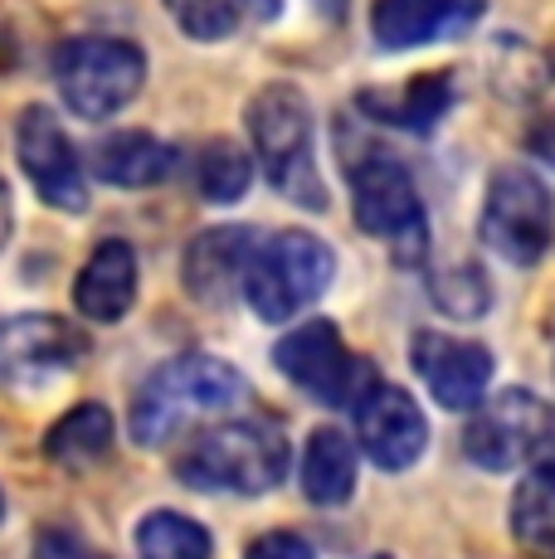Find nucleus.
<instances>
[{
    "instance_id": "1",
    "label": "nucleus",
    "mask_w": 555,
    "mask_h": 559,
    "mask_svg": "<svg viewBox=\"0 0 555 559\" xmlns=\"http://www.w3.org/2000/svg\"><path fill=\"white\" fill-rule=\"evenodd\" d=\"M244 400V374L229 360L205 356V350H186V356L156 365L146 384L132 394V418L127 433L137 448H162L196 414H220Z\"/></svg>"
},
{
    "instance_id": "2",
    "label": "nucleus",
    "mask_w": 555,
    "mask_h": 559,
    "mask_svg": "<svg viewBox=\"0 0 555 559\" xmlns=\"http://www.w3.org/2000/svg\"><path fill=\"white\" fill-rule=\"evenodd\" d=\"M293 467L283 428L269 418H229L200 433L176 457V477L196 491H224V497H263Z\"/></svg>"
},
{
    "instance_id": "3",
    "label": "nucleus",
    "mask_w": 555,
    "mask_h": 559,
    "mask_svg": "<svg viewBox=\"0 0 555 559\" xmlns=\"http://www.w3.org/2000/svg\"><path fill=\"white\" fill-rule=\"evenodd\" d=\"M249 142L263 176L283 200L303 210H327V186L312 152V107L297 83H269L249 98Z\"/></svg>"
},
{
    "instance_id": "4",
    "label": "nucleus",
    "mask_w": 555,
    "mask_h": 559,
    "mask_svg": "<svg viewBox=\"0 0 555 559\" xmlns=\"http://www.w3.org/2000/svg\"><path fill=\"white\" fill-rule=\"evenodd\" d=\"M332 273H336L332 243H322L307 229H283L249 253L239 283L253 317L278 326V321H293L297 311L312 307L332 287Z\"/></svg>"
},
{
    "instance_id": "5",
    "label": "nucleus",
    "mask_w": 555,
    "mask_h": 559,
    "mask_svg": "<svg viewBox=\"0 0 555 559\" xmlns=\"http://www.w3.org/2000/svg\"><path fill=\"white\" fill-rule=\"evenodd\" d=\"M55 83H59V98L69 103V112L103 122V117L122 112L142 93L146 53L132 39H117V35L63 39L55 53Z\"/></svg>"
},
{
    "instance_id": "6",
    "label": "nucleus",
    "mask_w": 555,
    "mask_h": 559,
    "mask_svg": "<svg viewBox=\"0 0 555 559\" xmlns=\"http://www.w3.org/2000/svg\"><path fill=\"white\" fill-rule=\"evenodd\" d=\"M487 253L511 267H536L555 243V195L551 186L527 166H501L487 180L483 214H477Z\"/></svg>"
},
{
    "instance_id": "7",
    "label": "nucleus",
    "mask_w": 555,
    "mask_h": 559,
    "mask_svg": "<svg viewBox=\"0 0 555 559\" xmlns=\"http://www.w3.org/2000/svg\"><path fill=\"white\" fill-rule=\"evenodd\" d=\"M351 210L356 224L370 239L390 243L400 263L424 258L429 243V219H424V200L414 190V176L400 156L390 152H366L351 160Z\"/></svg>"
},
{
    "instance_id": "8",
    "label": "nucleus",
    "mask_w": 555,
    "mask_h": 559,
    "mask_svg": "<svg viewBox=\"0 0 555 559\" xmlns=\"http://www.w3.org/2000/svg\"><path fill=\"white\" fill-rule=\"evenodd\" d=\"M273 365L322 408H356V400L380 380L370 360L346 350L336 321H307L273 346Z\"/></svg>"
},
{
    "instance_id": "9",
    "label": "nucleus",
    "mask_w": 555,
    "mask_h": 559,
    "mask_svg": "<svg viewBox=\"0 0 555 559\" xmlns=\"http://www.w3.org/2000/svg\"><path fill=\"white\" fill-rule=\"evenodd\" d=\"M555 443V408L531 390H501L497 400L477 404L468 418L463 453L483 472H511L546 457Z\"/></svg>"
},
{
    "instance_id": "10",
    "label": "nucleus",
    "mask_w": 555,
    "mask_h": 559,
    "mask_svg": "<svg viewBox=\"0 0 555 559\" xmlns=\"http://www.w3.org/2000/svg\"><path fill=\"white\" fill-rule=\"evenodd\" d=\"M15 156H20V170L29 176V186H35V195L49 210H63V214L88 210V186H83L79 152H73L69 132L59 127V117L49 107H25L20 112Z\"/></svg>"
},
{
    "instance_id": "11",
    "label": "nucleus",
    "mask_w": 555,
    "mask_h": 559,
    "mask_svg": "<svg viewBox=\"0 0 555 559\" xmlns=\"http://www.w3.org/2000/svg\"><path fill=\"white\" fill-rule=\"evenodd\" d=\"M356 433H361V448L366 457L376 462L380 472H404L424 457L429 448V418L424 408L410 400V390L400 384H386L376 380L366 394L356 400Z\"/></svg>"
},
{
    "instance_id": "12",
    "label": "nucleus",
    "mask_w": 555,
    "mask_h": 559,
    "mask_svg": "<svg viewBox=\"0 0 555 559\" xmlns=\"http://www.w3.org/2000/svg\"><path fill=\"white\" fill-rule=\"evenodd\" d=\"M88 356V341L73 321L45 317V311H29V317H10L0 321V380L5 384H39L55 380L69 365H79Z\"/></svg>"
},
{
    "instance_id": "13",
    "label": "nucleus",
    "mask_w": 555,
    "mask_h": 559,
    "mask_svg": "<svg viewBox=\"0 0 555 559\" xmlns=\"http://www.w3.org/2000/svg\"><path fill=\"white\" fill-rule=\"evenodd\" d=\"M410 360H414V374L429 384V394L439 400L444 408H477L487 400V384H493V350L477 346V341H458V336H444V331H420L410 346Z\"/></svg>"
},
{
    "instance_id": "14",
    "label": "nucleus",
    "mask_w": 555,
    "mask_h": 559,
    "mask_svg": "<svg viewBox=\"0 0 555 559\" xmlns=\"http://www.w3.org/2000/svg\"><path fill=\"white\" fill-rule=\"evenodd\" d=\"M487 0H376L370 35L380 49H424L468 35L483 20Z\"/></svg>"
},
{
    "instance_id": "15",
    "label": "nucleus",
    "mask_w": 555,
    "mask_h": 559,
    "mask_svg": "<svg viewBox=\"0 0 555 559\" xmlns=\"http://www.w3.org/2000/svg\"><path fill=\"white\" fill-rule=\"evenodd\" d=\"M259 249L253 229L244 224H220V229H205L200 239H190L186 249V293L205 307H220L224 297L239 287L244 263Z\"/></svg>"
},
{
    "instance_id": "16",
    "label": "nucleus",
    "mask_w": 555,
    "mask_h": 559,
    "mask_svg": "<svg viewBox=\"0 0 555 559\" xmlns=\"http://www.w3.org/2000/svg\"><path fill=\"white\" fill-rule=\"evenodd\" d=\"M73 302L88 321L108 326V321H122L137 302V253L132 243L108 239L88 253L79 283H73Z\"/></svg>"
},
{
    "instance_id": "17",
    "label": "nucleus",
    "mask_w": 555,
    "mask_h": 559,
    "mask_svg": "<svg viewBox=\"0 0 555 559\" xmlns=\"http://www.w3.org/2000/svg\"><path fill=\"white\" fill-rule=\"evenodd\" d=\"M361 112L376 117L386 127H400V132H434V127L448 117V103H453V79L448 73H420L410 83H394V88H366L356 93Z\"/></svg>"
},
{
    "instance_id": "18",
    "label": "nucleus",
    "mask_w": 555,
    "mask_h": 559,
    "mask_svg": "<svg viewBox=\"0 0 555 559\" xmlns=\"http://www.w3.org/2000/svg\"><path fill=\"white\" fill-rule=\"evenodd\" d=\"M170 170H176V146H166L152 132H117L93 152V176L117 190L162 186Z\"/></svg>"
},
{
    "instance_id": "19",
    "label": "nucleus",
    "mask_w": 555,
    "mask_h": 559,
    "mask_svg": "<svg viewBox=\"0 0 555 559\" xmlns=\"http://www.w3.org/2000/svg\"><path fill=\"white\" fill-rule=\"evenodd\" d=\"M303 497L317 501V507H346L351 491H356V448L341 428H317L303 448Z\"/></svg>"
},
{
    "instance_id": "20",
    "label": "nucleus",
    "mask_w": 555,
    "mask_h": 559,
    "mask_svg": "<svg viewBox=\"0 0 555 559\" xmlns=\"http://www.w3.org/2000/svg\"><path fill=\"white\" fill-rule=\"evenodd\" d=\"M511 535L527 555L555 559V457H536L511 497Z\"/></svg>"
},
{
    "instance_id": "21",
    "label": "nucleus",
    "mask_w": 555,
    "mask_h": 559,
    "mask_svg": "<svg viewBox=\"0 0 555 559\" xmlns=\"http://www.w3.org/2000/svg\"><path fill=\"white\" fill-rule=\"evenodd\" d=\"M113 448V414L103 404H79L45 433V457L59 467H93Z\"/></svg>"
},
{
    "instance_id": "22",
    "label": "nucleus",
    "mask_w": 555,
    "mask_h": 559,
    "mask_svg": "<svg viewBox=\"0 0 555 559\" xmlns=\"http://www.w3.org/2000/svg\"><path fill=\"white\" fill-rule=\"evenodd\" d=\"M137 555L142 559H210L215 540L200 521L180 511H152L137 525Z\"/></svg>"
},
{
    "instance_id": "23",
    "label": "nucleus",
    "mask_w": 555,
    "mask_h": 559,
    "mask_svg": "<svg viewBox=\"0 0 555 559\" xmlns=\"http://www.w3.org/2000/svg\"><path fill=\"white\" fill-rule=\"evenodd\" d=\"M196 180H200V195H205L210 204H234V200H244V190H249L253 160H249V152H244L239 142L215 136V142L200 152Z\"/></svg>"
},
{
    "instance_id": "24",
    "label": "nucleus",
    "mask_w": 555,
    "mask_h": 559,
    "mask_svg": "<svg viewBox=\"0 0 555 559\" xmlns=\"http://www.w3.org/2000/svg\"><path fill=\"white\" fill-rule=\"evenodd\" d=\"M429 293H434V307L448 311V317H458V321H473L493 307V283H487L473 263H453L448 273H434Z\"/></svg>"
},
{
    "instance_id": "25",
    "label": "nucleus",
    "mask_w": 555,
    "mask_h": 559,
    "mask_svg": "<svg viewBox=\"0 0 555 559\" xmlns=\"http://www.w3.org/2000/svg\"><path fill=\"white\" fill-rule=\"evenodd\" d=\"M166 10L190 39H200V45L229 39L244 20V0H166Z\"/></svg>"
},
{
    "instance_id": "26",
    "label": "nucleus",
    "mask_w": 555,
    "mask_h": 559,
    "mask_svg": "<svg viewBox=\"0 0 555 559\" xmlns=\"http://www.w3.org/2000/svg\"><path fill=\"white\" fill-rule=\"evenodd\" d=\"M35 559H108L103 550H93L83 535L63 531V525H45L35 535Z\"/></svg>"
},
{
    "instance_id": "27",
    "label": "nucleus",
    "mask_w": 555,
    "mask_h": 559,
    "mask_svg": "<svg viewBox=\"0 0 555 559\" xmlns=\"http://www.w3.org/2000/svg\"><path fill=\"white\" fill-rule=\"evenodd\" d=\"M244 559H317V550L293 531H273V535H259V540L244 550Z\"/></svg>"
},
{
    "instance_id": "28",
    "label": "nucleus",
    "mask_w": 555,
    "mask_h": 559,
    "mask_svg": "<svg viewBox=\"0 0 555 559\" xmlns=\"http://www.w3.org/2000/svg\"><path fill=\"white\" fill-rule=\"evenodd\" d=\"M5 239H10V190L0 180V249H5Z\"/></svg>"
},
{
    "instance_id": "29",
    "label": "nucleus",
    "mask_w": 555,
    "mask_h": 559,
    "mask_svg": "<svg viewBox=\"0 0 555 559\" xmlns=\"http://www.w3.org/2000/svg\"><path fill=\"white\" fill-rule=\"evenodd\" d=\"M317 10H322L327 20H346V0H312Z\"/></svg>"
},
{
    "instance_id": "30",
    "label": "nucleus",
    "mask_w": 555,
    "mask_h": 559,
    "mask_svg": "<svg viewBox=\"0 0 555 559\" xmlns=\"http://www.w3.org/2000/svg\"><path fill=\"white\" fill-rule=\"evenodd\" d=\"M0 521H5V491H0Z\"/></svg>"
},
{
    "instance_id": "31",
    "label": "nucleus",
    "mask_w": 555,
    "mask_h": 559,
    "mask_svg": "<svg viewBox=\"0 0 555 559\" xmlns=\"http://www.w3.org/2000/svg\"><path fill=\"white\" fill-rule=\"evenodd\" d=\"M551 346H555V317H551Z\"/></svg>"
},
{
    "instance_id": "32",
    "label": "nucleus",
    "mask_w": 555,
    "mask_h": 559,
    "mask_svg": "<svg viewBox=\"0 0 555 559\" xmlns=\"http://www.w3.org/2000/svg\"><path fill=\"white\" fill-rule=\"evenodd\" d=\"M370 559H390V555H370Z\"/></svg>"
}]
</instances>
